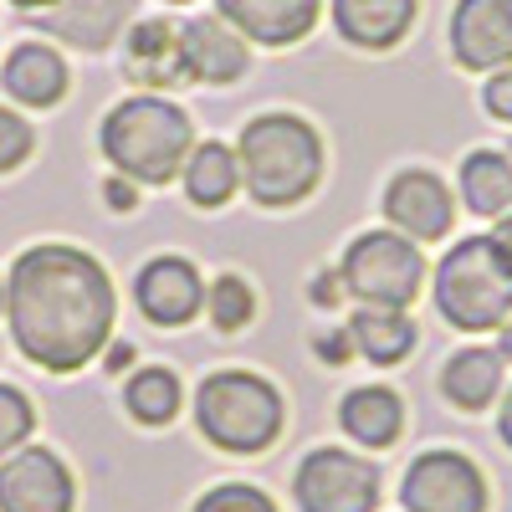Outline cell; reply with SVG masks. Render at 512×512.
<instances>
[{
  "label": "cell",
  "instance_id": "cell-1",
  "mask_svg": "<svg viewBox=\"0 0 512 512\" xmlns=\"http://www.w3.org/2000/svg\"><path fill=\"white\" fill-rule=\"evenodd\" d=\"M118 287L88 246L36 241L6 272V328L21 359L47 374L88 369L113 338Z\"/></svg>",
  "mask_w": 512,
  "mask_h": 512
},
{
  "label": "cell",
  "instance_id": "cell-2",
  "mask_svg": "<svg viewBox=\"0 0 512 512\" xmlns=\"http://www.w3.org/2000/svg\"><path fill=\"white\" fill-rule=\"evenodd\" d=\"M241 159V195L256 210H297L318 195L328 175V144L318 123L292 108H262L236 134Z\"/></svg>",
  "mask_w": 512,
  "mask_h": 512
},
{
  "label": "cell",
  "instance_id": "cell-3",
  "mask_svg": "<svg viewBox=\"0 0 512 512\" xmlns=\"http://www.w3.org/2000/svg\"><path fill=\"white\" fill-rule=\"evenodd\" d=\"M195 149V118L169 93H128L98 118V154L113 175L139 190H164L180 180Z\"/></svg>",
  "mask_w": 512,
  "mask_h": 512
},
{
  "label": "cell",
  "instance_id": "cell-4",
  "mask_svg": "<svg viewBox=\"0 0 512 512\" xmlns=\"http://www.w3.org/2000/svg\"><path fill=\"white\" fill-rule=\"evenodd\" d=\"M190 420H195V436L216 446L221 456H262L287 431V395L262 369L226 364L195 384Z\"/></svg>",
  "mask_w": 512,
  "mask_h": 512
},
{
  "label": "cell",
  "instance_id": "cell-5",
  "mask_svg": "<svg viewBox=\"0 0 512 512\" xmlns=\"http://www.w3.org/2000/svg\"><path fill=\"white\" fill-rule=\"evenodd\" d=\"M425 287H431V303H436L441 323L466 333V338L497 333L512 318V262L492 241V231H472V236L451 241L436 256Z\"/></svg>",
  "mask_w": 512,
  "mask_h": 512
},
{
  "label": "cell",
  "instance_id": "cell-6",
  "mask_svg": "<svg viewBox=\"0 0 512 512\" xmlns=\"http://www.w3.org/2000/svg\"><path fill=\"white\" fill-rule=\"evenodd\" d=\"M338 282L344 297L359 308H400L410 313L415 297L431 282V262H425V246L400 236L395 226H374L359 231L344 251H338Z\"/></svg>",
  "mask_w": 512,
  "mask_h": 512
},
{
  "label": "cell",
  "instance_id": "cell-7",
  "mask_svg": "<svg viewBox=\"0 0 512 512\" xmlns=\"http://www.w3.org/2000/svg\"><path fill=\"white\" fill-rule=\"evenodd\" d=\"M384 472L354 446H313L292 466L297 512H379Z\"/></svg>",
  "mask_w": 512,
  "mask_h": 512
},
{
  "label": "cell",
  "instance_id": "cell-8",
  "mask_svg": "<svg viewBox=\"0 0 512 512\" xmlns=\"http://www.w3.org/2000/svg\"><path fill=\"white\" fill-rule=\"evenodd\" d=\"M492 487L477 456L456 446H431L400 472V512H487Z\"/></svg>",
  "mask_w": 512,
  "mask_h": 512
},
{
  "label": "cell",
  "instance_id": "cell-9",
  "mask_svg": "<svg viewBox=\"0 0 512 512\" xmlns=\"http://www.w3.org/2000/svg\"><path fill=\"white\" fill-rule=\"evenodd\" d=\"M456 190L425 164H405L395 169L379 190V216L384 226H395L400 236L431 246V241H446L456 231Z\"/></svg>",
  "mask_w": 512,
  "mask_h": 512
},
{
  "label": "cell",
  "instance_id": "cell-10",
  "mask_svg": "<svg viewBox=\"0 0 512 512\" xmlns=\"http://www.w3.org/2000/svg\"><path fill=\"white\" fill-rule=\"evenodd\" d=\"M134 308L164 333L190 328L195 318H205V272L180 251L149 256L134 272Z\"/></svg>",
  "mask_w": 512,
  "mask_h": 512
},
{
  "label": "cell",
  "instance_id": "cell-11",
  "mask_svg": "<svg viewBox=\"0 0 512 512\" xmlns=\"http://www.w3.org/2000/svg\"><path fill=\"white\" fill-rule=\"evenodd\" d=\"M446 52L472 77L512 67V0H451Z\"/></svg>",
  "mask_w": 512,
  "mask_h": 512
},
{
  "label": "cell",
  "instance_id": "cell-12",
  "mask_svg": "<svg viewBox=\"0 0 512 512\" xmlns=\"http://www.w3.org/2000/svg\"><path fill=\"white\" fill-rule=\"evenodd\" d=\"M77 477L52 446H21L0 461V512H72Z\"/></svg>",
  "mask_w": 512,
  "mask_h": 512
},
{
  "label": "cell",
  "instance_id": "cell-13",
  "mask_svg": "<svg viewBox=\"0 0 512 512\" xmlns=\"http://www.w3.org/2000/svg\"><path fill=\"white\" fill-rule=\"evenodd\" d=\"M180 52H185V82H195V88H236L251 72V41L236 26H226L216 11L180 21Z\"/></svg>",
  "mask_w": 512,
  "mask_h": 512
},
{
  "label": "cell",
  "instance_id": "cell-14",
  "mask_svg": "<svg viewBox=\"0 0 512 512\" xmlns=\"http://www.w3.org/2000/svg\"><path fill=\"white\" fill-rule=\"evenodd\" d=\"M226 26H236L251 47L292 52L318 31L328 0H210Z\"/></svg>",
  "mask_w": 512,
  "mask_h": 512
},
{
  "label": "cell",
  "instance_id": "cell-15",
  "mask_svg": "<svg viewBox=\"0 0 512 512\" xmlns=\"http://www.w3.org/2000/svg\"><path fill=\"white\" fill-rule=\"evenodd\" d=\"M333 36L364 57H384L410 41L420 21V0H328Z\"/></svg>",
  "mask_w": 512,
  "mask_h": 512
},
{
  "label": "cell",
  "instance_id": "cell-16",
  "mask_svg": "<svg viewBox=\"0 0 512 512\" xmlns=\"http://www.w3.org/2000/svg\"><path fill=\"white\" fill-rule=\"evenodd\" d=\"M123 77L139 93H175L185 88V52L175 16H144L123 31Z\"/></svg>",
  "mask_w": 512,
  "mask_h": 512
},
{
  "label": "cell",
  "instance_id": "cell-17",
  "mask_svg": "<svg viewBox=\"0 0 512 512\" xmlns=\"http://www.w3.org/2000/svg\"><path fill=\"white\" fill-rule=\"evenodd\" d=\"M436 384H441V400L456 415H487L502 400V390H507V359L497 354V344L472 338V344H461V349L446 354Z\"/></svg>",
  "mask_w": 512,
  "mask_h": 512
},
{
  "label": "cell",
  "instance_id": "cell-18",
  "mask_svg": "<svg viewBox=\"0 0 512 512\" xmlns=\"http://www.w3.org/2000/svg\"><path fill=\"white\" fill-rule=\"evenodd\" d=\"M134 6L139 0H57L52 11H41L31 21L72 52H108L134 26Z\"/></svg>",
  "mask_w": 512,
  "mask_h": 512
},
{
  "label": "cell",
  "instance_id": "cell-19",
  "mask_svg": "<svg viewBox=\"0 0 512 512\" xmlns=\"http://www.w3.org/2000/svg\"><path fill=\"white\" fill-rule=\"evenodd\" d=\"M0 88L21 108H57L72 93V67L52 41H16L0 62Z\"/></svg>",
  "mask_w": 512,
  "mask_h": 512
},
{
  "label": "cell",
  "instance_id": "cell-20",
  "mask_svg": "<svg viewBox=\"0 0 512 512\" xmlns=\"http://www.w3.org/2000/svg\"><path fill=\"white\" fill-rule=\"evenodd\" d=\"M333 420L354 441V451H390L405 436V395H395L390 384H354L338 395Z\"/></svg>",
  "mask_w": 512,
  "mask_h": 512
},
{
  "label": "cell",
  "instance_id": "cell-21",
  "mask_svg": "<svg viewBox=\"0 0 512 512\" xmlns=\"http://www.w3.org/2000/svg\"><path fill=\"white\" fill-rule=\"evenodd\" d=\"M456 200L472 210L477 221H502L512 210V159L507 149L477 144L456 164Z\"/></svg>",
  "mask_w": 512,
  "mask_h": 512
},
{
  "label": "cell",
  "instance_id": "cell-22",
  "mask_svg": "<svg viewBox=\"0 0 512 512\" xmlns=\"http://www.w3.org/2000/svg\"><path fill=\"white\" fill-rule=\"evenodd\" d=\"M180 195L195 210H226L241 195V159L226 139H195L185 169H180Z\"/></svg>",
  "mask_w": 512,
  "mask_h": 512
},
{
  "label": "cell",
  "instance_id": "cell-23",
  "mask_svg": "<svg viewBox=\"0 0 512 512\" xmlns=\"http://www.w3.org/2000/svg\"><path fill=\"white\" fill-rule=\"evenodd\" d=\"M344 328L354 338V354L369 359L374 369H400L415 354V344H420L415 318L400 313V308H354Z\"/></svg>",
  "mask_w": 512,
  "mask_h": 512
},
{
  "label": "cell",
  "instance_id": "cell-24",
  "mask_svg": "<svg viewBox=\"0 0 512 512\" xmlns=\"http://www.w3.org/2000/svg\"><path fill=\"white\" fill-rule=\"evenodd\" d=\"M185 410V379L169 364H139L123 379V415L144 425V431H164Z\"/></svg>",
  "mask_w": 512,
  "mask_h": 512
},
{
  "label": "cell",
  "instance_id": "cell-25",
  "mask_svg": "<svg viewBox=\"0 0 512 512\" xmlns=\"http://www.w3.org/2000/svg\"><path fill=\"white\" fill-rule=\"evenodd\" d=\"M205 318L221 338H236L256 323V287L246 272H221L216 282H205Z\"/></svg>",
  "mask_w": 512,
  "mask_h": 512
},
{
  "label": "cell",
  "instance_id": "cell-26",
  "mask_svg": "<svg viewBox=\"0 0 512 512\" xmlns=\"http://www.w3.org/2000/svg\"><path fill=\"white\" fill-rule=\"evenodd\" d=\"M190 512H282L277 507V497L267 492V487H256V482H210L195 502H190Z\"/></svg>",
  "mask_w": 512,
  "mask_h": 512
},
{
  "label": "cell",
  "instance_id": "cell-27",
  "mask_svg": "<svg viewBox=\"0 0 512 512\" xmlns=\"http://www.w3.org/2000/svg\"><path fill=\"white\" fill-rule=\"evenodd\" d=\"M36 436V405L21 384H0V461Z\"/></svg>",
  "mask_w": 512,
  "mask_h": 512
},
{
  "label": "cell",
  "instance_id": "cell-28",
  "mask_svg": "<svg viewBox=\"0 0 512 512\" xmlns=\"http://www.w3.org/2000/svg\"><path fill=\"white\" fill-rule=\"evenodd\" d=\"M31 154H36V128L26 123V113L0 103V175H16Z\"/></svg>",
  "mask_w": 512,
  "mask_h": 512
},
{
  "label": "cell",
  "instance_id": "cell-29",
  "mask_svg": "<svg viewBox=\"0 0 512 512\" xmlns=\"http://www.w3.org/2000/svg\"><path fill=\"white\" fill-rule=\"evenodd\" d=\"M482 113L492 123H507L512 128V67H497L482 77Z\"/></svg>",
  "mask_w": 512,
  "mask_h": 512
},
{
  "label": "cell",
  "instance_id": "cell-30",
  "mask_svg": "<svg viewBox=\"0 0 512 512\" xmlns=\"http://www.w3.org/2000/svg\"><path fill=\"white\" fill-rule=\"evenodd\" d=\"M313 349H318V359L328 369H338V364L354 359V338H349V328H318L313 333Z\"/></svg>",
  "mask_w": 512,
  "mask_h": 512
},
{
  "label": "cell",
  "instance_id": "cell-31",
  "mask_svg": "<svg viewBox=\"0 0 512 512\" xmlns=\"http://www.w3.org/2000/svg\"><path fill=\"white\" fill-rule=\"evenodd\" d=\"M308 297H313V308H323V313H333L338 303H349V297H344V282H338L333 267L318 272V282H308Z\"/></svg>",
  "mask_w": 512,
  "mask_h": 512
},
{
  "label": "cell",
  "instance_id": "cell-32",
  "mask_svg": "<svg viewBox=\"0 0 512 512\" xmlns=\"http://www.w3.org/2000/svg\"><path fill=\"white\" fill-rule=\"evenodd\" d=\"M103 205H113V210H134V205H139V185H134V180H123V175L103 180Z\"/></svg>",
  "mask_w": 512,
  "mask_h": 512
},
{
  "label": "cell",
  "instance_id": "cell-33",
  "mask_svg": "<svg viewBox=\"0 0 512 512\" xmlns=\"http://www.w3.org/2000/svg\"><path fill=\"white\" fill-rule=\"evenodd\" d=\"M497 441L512 451V384H507L502 400H497Z\"/></svg>",
  "mask_w": 512,
  "mask_h": 512
},
{
  "label": "cell",
  "instance_id": "cell-34",
  "mask_svg": "<svg viewBox=\"0 0 512 512\" xmlns=\"http://www.w3.org/2000/svg\"><path fill=\"white\" fill-rule=\"evenodd\" d=\"M492 241L502 246V256H507V262H512V210H507L502 221H492Z\"/></svg>",
  "mask_w": 512,
  "mask_h": 512
},
{
  "label": "cell",
  "instance_id": "cell-35",
  "mask_svg": "<svg viewBox=\"0 0 512 512\" xmlns=\"http://www.w3.org/2000/svg\"><path fill=\"white\" fill-rule=\"evenodd\" d=\"M11 6H16L21 16H41V11H52L57 0H11Z\"/></svg>",
  "mask_w": 512,
  "mask_h": 512
},
{
  "label": "cell",
  "instance_id": "cell-36",
  "mask_svg": "<svg viewBox=\"0 0 512 512\" xmlns=\"http://www.w3.org/2000/svg\"><path fill=\"white\" fill-rule=\"evenodd\" d=\"M497 354H502V359L512 364V318H507V323L497 328Z\"/></svg>",
  "mask_w": 512,
  "mask_h": 512
},
{
  "label": "cell",
  "instance_id": "cell-37",
  "mask_svg": "<svg viewBox=\"0 0 512 512\" xmlns=\"http://www.w3.org/2000/svg\"><path fill=\"white\" fill-rule=\"evenodd\" d=\"M0 318H6V277H0Z\"/></svg>",
  "mask_w": 512,
  "mask_h": 512
},
{
  "label": "cell",
  "instance_id": "cell-38",
  "mask_svg": "<svg viewBox=\"0 0 512 512\" xmlns=\"http://www.w3.org/2000/svg\"><path fill=\"white\" fill-rule=\"evenodd\" d=\"M164 6H195V0H164Z\"/></svg>",
  "mask_w": 512,
  "mask_h": 512
},
{
  "label": "cell",
  "instance_id": "cell-39",
  "mask_svg": "<svg viewBox=\"0 0 512 512\" xmlns=\"http://www.w3.org/2000/svg\"><path fill=\"white\" fill-rule=\"evenodd\" d=\"M502 149H507V159H512V139H507V144H502Z\"/></svg>",
  "mask_w": 512,
  "mask_h": 512
}]
</instances>
